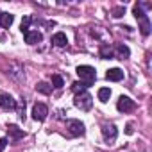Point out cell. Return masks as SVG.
<instances>
[{
	"label": "cell",
	"mask_w": 152,
	"mask_h": 152,
	"mask_svg": "<svg viewBox=\"0 0 152 152\" xmlns=\"http://www.w3.org/2000/svg\"><path fill=\"white\" fill-rule=\"evenodd\" d=\"M132 13H134L136 20L140 22V31H141V34H143V36H148V34H150V20H148V16L145 15V11L141 9V6L136 4V6L132 7Z\"/></svg>",
	"instance_id": "6da1fadb"
},
{
	"label": "cell",
	"mask_w": 152,
	"mask_h": 152,
	"mask_svg": "<svg viewBox=\"0 0 152 152\" xmlns=\"http://www.w3.org/2000/svg\"><path fill=\"white\" fill-rule=\"evenodd\" d=\"M77 75L81 77V83L86 84V88L91 86V84L95 83V79H97V72H95V68H93V66H88V64L77 66Z\"/></svg>",
	"instance_id": "7a4b0ae2"
},
{
	"label": "cell",
	"mask_w": 152,
	"mask_h": 152,
	"mask_svg": "<svg viewBox=\"0 0 152 152\" xmlns=\"http://www.w3.org/2000/svg\"><path fill=\"white\" fill-rule=\"evenodd\" d=\"M73 104H75V107H79L81 111H90L91 106H93V97H91L88 91H83V93H79V95H75Z\"/></svg>",
	"instance_id": "3957f363"
},
{
	"label": "cell",
	"mask_w": 152,
	"mask_h": 152,
	"mask_svg": "<svg viewBox=\"0 0 152 152\" xmlns=\"http://www.w3.org/2000/svg\"><path fill=\"white\" fill-rule=\"evenodd\" d=\"M66 129L70 131L72 136H83L86 131H84V124L81 120H68L66 122Z\"/></svg>",
	"instance_id": "277c9868"
},
{
	"label": "cell",
	"mask_w": 152,
	"mask_h": 152,
	"mask_svg": "<svg viewBox=\"0 0 152 152\" xmlns=\"http://www.w3.org/2000/svg\"><path fill=\"white\" fill-rule=\"evenodd\" d=\"M134 107H136L134 100L129 99V97H124V95H122V97L118 99V102H116V109H118L120 113H131Z\"/></svg>",
	"instance_id": "5b68a950"
},
{
	"label": "cell",
	"mask_w": 152,
	"mask_h": 152,
	"mask_svg": "<svg viewBox=\"0 0 152 152\" xmlns=\"http://www.w3.org/2000/svg\"><path fill=\"white\" fill-rule=\"evenodd\" d=\"M47 115H48V107L45 104H41V102L34 104V107H32V118L36 122H43L47 118Z\"/></svg>",
	"instance_id": "8992f818"
},
{
	"label": "cell",
	"mask_w": 152,
	"mask_h": 152,
	"mask_svg": "<svg viewBox=\"0 0 152 152\" xmlns=\"http://www.w3.org/2000/svg\"><path fill=\"white\" fill-rule=\"evenodd\" d=\"M102 136H104V140L106 141H115L116 140V136H118V129L113 125V124H106V125H102Z\"/></svg>",
	"instance_id": "52a82bcc"
},
{
	"label": "cell",
	"mask_w": 152,
	"mask_h": 152,
	"mask_svg": "<svg viewBox=\"0 0 152 152\" xmlns=\"http://www.w3.org/2000/svg\"><path fill=\"white\" fill-rule=\"evenodd\" d=\"M0 107L6 111H13V109H16V100L7 93H0Z\"/></svg>",
	"instance_id": "ba28073f"
},
{
	"label": "cell",
	"mask_w": 152,
	"mask_h": 152,
	"mask_svg": "<svg viewBox=\"0 0 152 152\" xmlns=\"http://www.w3.org/2000/svg\"><path fill=\"white\" fill-rule=\"evenodd\" d=\"M23 36H25V43H29V45H36V43H39L43 39L41 32H38V31H29Z\"/></svg>",
	"instance_id": "9c48e42d"
},
{
	"label": "cell",
	"mask_w": 152,
	"mask_h": 152,
	"mask_svg": "<svg viewBox=\"0 0 152 152\" xmlns=\"http://www.w3.org/2000/svg\"><path fill=\"white\" fill-rule=\"evenodd\" d=\"M106 79H107V81H113V83H118V81L124 79V72H122L120 68H111V70H107V73H106Z\"/></svg>",
	"instance_id": "30bf717a"
},
{
	"label": "cell",
	"mask_w": 152,
	"mask_h": 152,
	"mask_svg": "<svg viewBox=\"0 0 152 152\" xmlns=\"http://www.w3.org/2000/svg\"><path fill=\"white\" fill-rule=\"evenodd\" d=\"M7 134H9V138L11 140H22L23 136H25V132H23V129H18L16 125H9L7 127Z\"/></svg>",
	"instance_id": "8fae6325"
},
{
	"label": "cell",
	"mask_w": 152,
	"mask_h": 152,
	"mask_svg": "<svg viewBox=\"0 0 152 152\" xmlns=\"http://www.w3.org/2000/svg\"><path fill=\"white\" fill-rule=\"evenodd\" d=\"M52 43H54L56 47H66V45H68V38H66L64 32H56V34L52 36Z\"/></svg>",
	"instance_id": "7c38bea8"
},
{
	"label": "cell",
	"mask_w": 152,
	"mask_h": 152,
	"mask_svg": "<svg viewBox=\"0 0 152 152\" xmlns=\"http://www.w3.org/2000/svg\"><path fill=\"white\" fill-rule=\"evenodd\" d=\"M15 22V16L13 15H9V13H0V25L2 27H11V23Z\"/></svg>",
	"instance_id": "4fadbf2b"
},
{
	"label": "cell",
	"mask_w": 152,
	"mask_h": 152,
	"mask_svg": "<svg viewBox=\"0 0 152 152\" xmlns=\"http://www.w3.org/2000/svg\"><path fill=\"white\" fill-rule=\"evenodd\" d=\"M131 56V50L127 45H116V57L118 59H127Z\"/></svg>",
	"instance_id": "5bb4252c"
},
{
	"label": "cell",
	"mask_w": 152,
	"mask_h": 152,
	"mask_svg": "<svg viewBox=\"0 0 152 152\" xmlns=\"http://www.w3.org/2000/svg\"><path fill=\"white\" fill-rule=\"evenodd\" d=\"M36 90H38L39 93H43V95H50V93H52V86H50L48 83H38V84H36Z\"/></svg>",
	"instance_id": "9a60e30c"
},
{
	"label": "cell",
	"mask_w": 152,
	"mask_h": 152,
	"mask_svg": "<svg viewBox=\"0 0 152 152\" xmlns=\"http://www.w3.org/2000/svg\"><path fill=\"white\" fill-rule=\"evenodd\" d=\"M109 97H111V90L109 88H100L99 90V100L100 102H107Z\"/></svg>",
	"instance_id": "2e32d148"
},
{
	"label": "cell",
	"mask_w": 152,
	"mask_h": 152,
	"mask_svg": "<svg viewBox=\"0 0 152 152\" xmlns=\"http://www.w3.org/2000/svg\"><path fill=\"white\" fill-rule=\"evenodd\" d=\"M100 56H102L104 59H113V56H115V54H113V48H111V47L104 45V47L100 48Z\"/></svg>",
	"instance_id": "e0dca14e"
},
{
	"label": "cell",
	"mask_w": 152,
	"mask_h": 152,
	"mask_svg": "<svg viewBox=\"0 0 152 152\" xmlns=\"http://www.w3.org/2000/svg\"><path fill=\"white\" fill-rule=\"evenodd\" d=\"M72 91H73L75 95H79V93L86 91V84H84V83H73V84H72Z\"/></svg>",
	"instance_id": "ac0fdd59"
},
{
	"label": "cell",
	"mask_w": 152,
	"mask_h": 152,
	"mask_svg": "<svg viewBox=\"0 0 152 152\" xmlns=\"http://www.w3.org/2000/svg\"><path fill=\"white\" fill-rule=\"evenodd\" d=\"M52 84H54V88H57V90H61L63 86H64V81H63V77L61 75H52Z\"/></svg>",
	"instance_id": "d6986e66"
},
{
	"label": "cell",
	"mask_w": 152,
	"mask_h": 152,
	"mask_svg": "<svg viewBox=\"0 0 152 152\" xmlns=\"http://www.w3.org/2000/svg\"><path fill=\"white\" fill-rule=\"evenodd\" d=\"M29 23H31V16H25V18L22 20V32H23V34L29 32Z\"/></svg>",
	"instance_id": "ffe728a7"
},
{
	"label": "cell",
	"mask_w": 152,
	"mask_h": 152,
	"mask_svg": "<svg viewBox=\"0 0 152 152\" xmlns=\"http://www.w3.org/2000/svg\"><path fill=\"white\" fill-rule=\"evenodd\" d=\"M124 15H125V7L120 6V7H115V9H113V16H115V18H120V16H124Z\"/></svg>",
	"instance_id": "44dd1931"
},
{
	"label": "cell",
	"mask_w": 152,
	"mask_h": 152,
	"mask_svg": "<svg viewBox=\"0 0 152 152\" xmlns=\"http://www.w3.org/2000/svg\"><path fill=\"white\" fill-rule=\"evenodd\" d=\"M6 145H7V140L6 138H0V152L6 148Z\"/></svg>",
	"instance_id": "7402d4cb"
},
{
	"label": "cell",
	"mask_w": 152,
	"mask_h": 152,
	"mask_svg": "<svg viewBox=\"0 0 152 152\" xmlns=\"http://www.w3.org/2000/svg\"><path fill=\"white\" fill-rule=\"evenodd\" d=\"M125 132H127V134H132V125H131V124L127 125V129H125Z\"/></svg>",
	"instance_id": "603a6c76"
}]
</instances>
